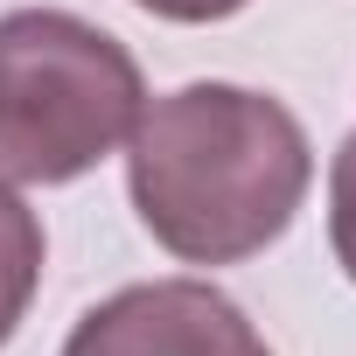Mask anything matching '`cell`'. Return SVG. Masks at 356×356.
I'll use <instances>...</instances> for the list:
<instances>
[{
    "mask_svg": "<svg viewBox=\"0 0 356 356\" xmlns=\"http://www.w3.org/2000/svg\"><path fill=\"white\" fill-rule=\"evenodd\" d=\"M133 8H147L161 22H231L238 8H252V0H133Z\"/></svg>",
    "mask_w": 356,
    "mask_h": 356,
    "instance_id": "obj_6",
    "label": "cell"
},
{
    "mask_svg": "<svg viewBox=\"0 0 356 356\" xmlns=\"http://www.w3.org/2000/svg\"><path fill=\"white\" fill-rule=\"evenodd\" d=\"M63 356H273L231 293L210 280H147L98 300Z\"/></svg>",
    "mask_w": 356,
    "mask_h": 356,
    "instance_id": "obj_3",
    "label": "cell"
},
{
    "mask_svg": "<svg viewBox=\"0 0 356 356\" xmlns=\"http://www.w3.org/2000/svg\"><path fill=\"white\" fill-rule=\"evenodd\" d=\"M314 182L300 119L245 84H182L140 105L126 140V189L140 224L182 266H238L286 238Z\"/></svg>",
    "mask_w": 356,
    "mask_h": 356,
    "instance_id": "obj_1",
    "label": "cell"
},
{
    "mask_svg": "<svg viewBox=\"0 0 356 356\" xmlns=\"http://www.w3.org/2000/svg\"><path fill=\"white\" fill-rule=\"evenodd\" d=\"M147 77L119 35L70 8L0 15V175L77 182L140 126Z\"/></svg>",
    "mask_w": 356,
    "mask_h": 356,
    "instance_id": "obj_2",
    "label": "cell"
},
{
    "mask_svg": "<svg viewBox=\"0 0 356 356\" xmlns=\"http://www.w3.org/2000/svg\"><path fill=\"white\" fill-rule=\"evenodd\" d=\"M328 245L356 286V133L335 147V168H328Z\"/></svg>",
    "mask_w": 356,
    "mask_h": 356,
    "instance_id": "obj_5",
    "label": "cell"
},
{
    "mask_svg": "<svg viewBox=\"0 0 356 356\" xmlns=\"http://www.w3.org/2000/svg\"><path fill=\"white\" fill-rule=\"evenodd\" d=\"M35 286H42V224L8 189V175H0V349H8L15 328L29 321Z\"/></svg>",
    "mask_w": 356,
    "mask_h": 356,
    "instance_id": "obj_4",
    "label": "cell"
}]
</instances>
